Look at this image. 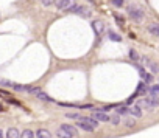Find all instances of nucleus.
Wrapping results in <instances>:
<instances>
[{
  "label": "nucleus",
  "instance_id": "obj_7",
  "mask_svg": "<svg viewBox=\"0 0 159 138\" xmlns=\"http://www.w3.org/2000/svg\"><path fill=\"white\" fill-rule=\"evenodd\" d=\"M137 106H139V107H147V109L153 110V109L157 107V103L153 101V99H150V98H143V99H140V101L137 103Z\"/></svg>",
  "mask_w": 159,
  "mask_h": 138
},
{
  "label": "nucleus",
  "instance_id": "obj_24",
  "mask_svg": "<svg viewBox=\"0 0 159 138\" xmlns=\"http://www.w3.org/2000/svg\"><path fill=\"white\" fill-rule=\"evenodd\" d=\"M112 3H114L115 6H122V5H123V0H112Z\"/></svg>",
  "mask_w": 159,
  "mask_h": 138
},
{
  "label": "nucleus",
  "instance_id": "obj_28",
  "mask_svg": "<svg viewBox=\"0 0 159 138\" xmlns=\"http://www.w3.org/2000/svg\"><path fill=\"white\" fill-rule=\"evenodd\" d=\"M2 110H3V107H2V106H0V112H2Z\"/></svg>",
  "mask_w": 159,
  "mask_h": 138
},
{
  "label": "nucleus",
  "instance_id": "obj_12",
  "mask_svg": "<svg viewBox=\"0 0 159 138\" xmlns=\"http://www.w3.org/2000/svg\"><path fill=\"white\" fill-rule=\"evenodd\" d=\"M20 136V132L16 129V127H9L8 132H6V138H19Z\"/></svg>",
  "mask_w": 159,
  "mask_h": 138
},
{
  "label": "nucleus",
  "instance_id": "obj_22",
  "mask_svg": "<svg viewBox=\"0 0 159 138\" xmlns=\"http://www.w3.org/2000/svg\"><path fill=\"white\" fill-rule=\"evenodd\" d=\"M41 2H42V5H44V6H50V5L55 3V0H41Z\"/></svg>",
  "mask_w": 159,
  "mask_h": 138
},
{
  "label": "nucleus",
  "instance_id": "obj_16",
  "mask_svg": "<svg viewBox=\"0 0 159 138\" xmlns=\"http://www.w3.org/2000/svg\"><path fill=\"white\" fill-rule=\"evenodd\" d=\"M108 37H109L111 40H114V42H120V40H122V37H120V36H118L117 33H112V31L108 34Z\"/></svg>",
  "mask_w": 159,
  "mask_h": 138
},
{
  "label": "nucleus",
  "instance_id": "obj_26",
  "mask_svg": "<svg viewBox=\"0 0 159 138\" xmlns=\"http://www.w3.org/2000/svg\"><path fill=\"white\" fill-rule=\"evenodd\" d=\"M126 126L128 127H132V126H134V121H132V119H126Z\"/></svg>",
  "mask_w": 159,
  "mask_h": 138
},
{
  "label": "nucleus",
  "instance_id": "obj_3",
  "mask_svg": "<svg viewBox=\"0 0 159 138\" xmlns=\"http://www.w3.org/2000/svg\"><path fill=\"white\" fill-rule=\"evenodd\" d=\"M25 92H28V93L37 96V98H39V99H42V101H53L50 96H48L47 93H44L39 87H31V86H28V87H25Z\"/></svg>",
  "mask_w": 159,
  "mask_h": 138
},
{
  "label": "nucleus",
  "instance_id": "obj_21",
  "mask_svg": "<svg viewBox=\"0 0 159 138\" xmlns=\"http://www.w3.org/2000/svg\"><path fill=\"white\" fill-rule=\"evenodd\" d=\"M67 118H70V119H80V118H81V115H78V113H67Z\"/></svg>",
  "mask_w": 159,
  "mask_h": 138
},
{
  "label": "nucleus",
  "instance_id": "obj_4",
  "mask_svg": "<svg viewBox=\"0 0 159 138\" xmlns=\"http://www.w3.org/2000/svg\"><path fill=\"white\" fill-rule=\"evenodd\" d=\"M128 14H129V17L134 20V22H142L143 20V12H142V9L140 8H134V6H129L128 8Z\"/></svg>",
  "mask_w": 159,
  "mask_h": 138
},
{
  "label": "nucleus",
  "instance_id": "obj_10",
  "mask_svg": "<svg viewBox=\"0 0 159 138\" xmlns=\"http://www.w3.org/2000/svg\"><path fill=\"white\" fill-rule=\"evenodd\" d=\"M147 30L153 34V36H157L159 34V23L157 22H153V23H150L148 26H147Z\"/></svg>",
  "mask_w": 159,
  "mask_h": 138
},
{
  "label": "nucleus",
  "instance_id": "obj_23",
  "mask_svg": "<svg viewBox=\"0 0 159 138\" xmlns=\"http://www.w3.org/2000/svg\"><path fill=\"white\" fill-rule=\"evenodd\" d=\"M129 56H131V59L136 61V59H137V53H136L134 50H129Z\"/></svg>",
  "mask_w": 159,
  "mask_h": 138
},
{
  "label": "nucleus",
  "instance_id": "obj_5",
  "mask_svg": "<svg viewBox=\"0 0 159 138\" xmlns=\"http://www.w3.org/2000/svg\"><path fill=\"white\" fill-rule=\"evenodd\" d=\"M67 9L72 11V12H75V14L83 16V17H89V16H90V11H89L87 8H84V6H80V5H73V3H70V6H69Z\"/></svg>",
  "mask_w": 159,
  "mask_h": 138
},
{
  "label": "nucleus",
  "instance_id": "obj_15",
  "mask_svg": "<svg viewBox=\"0 0 159 138\" xmlns=\"http://www.w3.org/2000/svg\"><path fill=\"white\" fill-rule=\"evenodd\" d=\"M19 138H34V132L30 130V129H26V130H23V132L20 133Z\"/></svg>",
  "mask_w": 159,
  "mask_h": 138
},
{
  "label": "nucleus",
  "instance_id": "obj_14",
  "mask_svg": "<svg viewBox=\"0 0 159 138\" xmlns=\"http://www.w3.org/2000/svg\"><path fill=\"white\" fill-rule=\"evenodd\" d=\"M36 138H51V133L47 129H39L36 132Z\"/></svg>",
  "mask_w": 159,
  "mask_h": 138
},
{
  "label": "nucleus",
  "instance_id": "obj_18",
  "mask_svg": "<svg viewBox=\"0 0 159 138\" xmlns=\"http://www.w3.org/2000/svg\"><path fill=\"white\" fill-rule=\"evenodd\" d=\"M109 121H111V123L114 124V126H117V124L120 123V118H118V115H114L112 118H109Z\"/></svg>",
  "mask_w": 159,
  "mask_h": 138
},
{
  "label": "nucleus",
  "instance_id": "obj_13",
  "mask_svg": "<svg viewBox=\"0 0 159 138\" xmlns=\"http://www.w3.org/2000/svg\"><path fill=\"white\" fill-rule=\"evenodd\" d=\"M128 112H129L132 116H136V118H140V116H142V110H140L139 106H134V107L128 109Z\"/></svg>",
  "mask_w": 159,
  "mask_h": 138
},
{
  "label": "nucleus",
  "instance_id": "obj_19",
  "mask_svg": "<svg viewBox=\"0 0 159 138\" xmlns=\"http://www.w3.org/2000/svg\"><path fill=\"white\" fill-rule=\"evenodd\" d=\"M125 113H128V109L126 107H118L117 109V115H125Z\"/></svg>",
  "mask_w": 159,
  "mask_h": 138
},
{
  "label": "nucleus",
  "instance_id": "obj_8",
  "mask_svg": "<svg viewBox=\"0 0 159 138\" xmlns=\"http://www.w3.org/2000/svg\"><path fill=\"white\" fill-rule=\"evenodd\" d=\"M147 92H150V96H148L150 99H153V101H156V103L159 101V86L154 84V86H151Z\"/></svg>",
  "mask_w": 159,
  "mask_h": 138
},
{
  "label": "nucleus",
  "instance_id": "obj_9",
  "mask_svg": "<svg viewBox=\"0 0 159 138\" xmlns=\"http://www.w3.org/2000/svg\"><path fill=\"white\" fill-rule=\"evenodd\" d=\"M55 3L58 9H67L72 3V0H55Z\"/></svg>",
  "mask_w": 159,
  "mask_h": 138
},
{
  "label": "nucleus",
  "instance_id": "obj_6",
  "mask_svg": "<svg viewBox=\"0 0 159 138\" xmlns=\"http://www.w3.org/2000/svg\"><path fill=\"white\" fill-rule=\"evenodd\" d=\"M90 118H94L98 123H109V115H106L104 112H100V110H95Z\"/></svg>",
  "mask_w": 159,
  "mask_h": 138
},
{
  "label": "nucleus",
  "instance_id": "obj_20",
  "mask_svg": "<svg viewBox=\"0 0 159 138\" xmlns=\"http://www.w3.org/2000/svg\"><path fill=\"white\" fill-rule=\"evenodd\" d=\"M114 17H115V20H117V23H118V25H120V26H122V25L125 23V20H123V17H120V16H118V14H114Z\"/></svg>",
  "mask_w": 159,
  "mask_h": 138
},
{
  "label": "nucleus",
  "instance_id": "obj_11",
  "mask_svg": "<svg viewBox=\"0 0 159 138\" xmlns=\"http://www.w3.org/2000/svg\"><path fill=\"white\" fill-rule=\"evenodd\" d=\"M92 28H94V31L97 33V34H101L103 33V23L100 22V20H95V22H92Z\"/></svg>",
  "mask_w": 159,
  "mask_h": 138
},
{
  "label": "nucleus",
  "instance_id": "obj_27",
  "mask_svg": "<svg viewBox=\"0 0 159 138\" xmlns=\"http://www.w3.org/2000/svg\"><path fill=\"white\" fill-rule=\"evenodd\" d=\"M0 138H3V132L2 130H0Z\"/></svg>",
  "mask_w": 159,
  "mask_h": 138
},
{
  "label": "nucleus",
  "instance_id": "obj_17",
  "mask_svg": "<svg viewBox=\"0 0 159 138\" xmlns=\"http://www.w3.org/2000/svg\"><path fill=\"white\" fill-rule=\"evenodd\" d=\"M0 84H2L3 87H12V82H11V81H8V79H2V78H0Z\"/></svg>",
  "mask_w": 159,
  "mask_h": 138
},
{
  "label": "nucleus",
  "instance_id": "obj_2",
  "mask_svg": "<svg viewBox=\"0 0 159 138\" xmlns=\"http://www.w3.org/2000/svg\"><path fill=\"white\" fill-rule=\"evenodd\" d=\"M56 135L59 138H75L78 135V130H76V127L70 126V124H61Z\"/></svg>",
  "mask_w": 159,
  "mask_h": 138
},
{
  "label": "nucleus",
  "instance_id": "obj_25",
  "mask_svg": "<svg viewBox=\"0 0 159 138\" xmlns=\"http://www.w3.org/2000/svg\"><path fill=\"white\" fill-rule=\"evenodd\" d=\"M150 67H151V72L153 73H157V67H156V64H148Z\"/></svg>",
  "mask_w": 159,
  "mask_h": 138
},
{
  "label": "nucleus",
  "instance_id": "obj_1",
  "mask_svg": "<svg viewBox=\"0 0 159 138\" xmlns=\"http://www.w3.org/2000/svg\"><path fill=\"white\" fill-rule=\"evenodd\" d=\"M76 126H78L80 129L86 130V132H94V130L97 129V126H98V121H95L94 118H86V116H81V118L78 119Z\"/></svg>",
  "mask_w": 159,
  "mask_h": 138
}]
</instances>
